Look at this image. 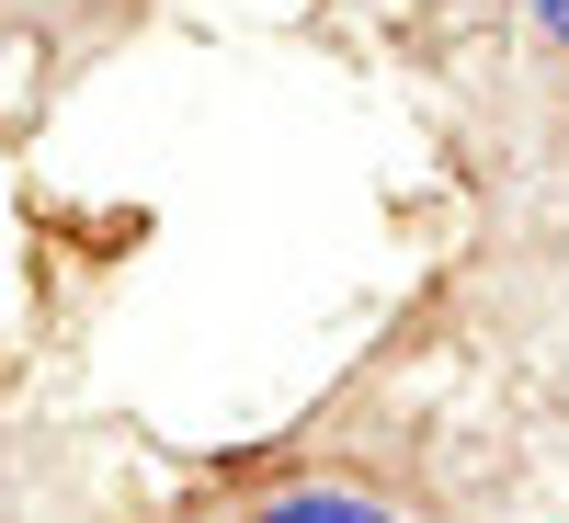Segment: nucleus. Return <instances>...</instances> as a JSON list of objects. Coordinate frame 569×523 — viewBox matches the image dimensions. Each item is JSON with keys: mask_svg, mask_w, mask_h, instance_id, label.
Returning a JSON list of instances; mask_svg holds the SVG:
<instances>
[{"mask_svg": "<svg viewBox=\"0 0 569 523\" xmlns=\"http://www.w3.org/2000/svg\"><path fill=\"white\" fill-rule=\"evenodd\" d=\"M525 23H536V34L558 46V58H569V0H525Z\"/></svg>", "mask_w": 569, "mask_h": 523, "instance_id": "2", "label": "nucleus"}, {"mask_svg": "<svg viewBox=\"0 0 569 523\" xmlns=\"http://www.w3.org/2000/svg\"><path fill=\"white\" fill-rule=\"evenodd\" d=\"M240 523H399L376 490H353V479H284V490H262Z\"/></svg>", "mask_w": 569, "mask_h": 523, "instance_id": "1", "label": "nucleus"}]
</instances>
